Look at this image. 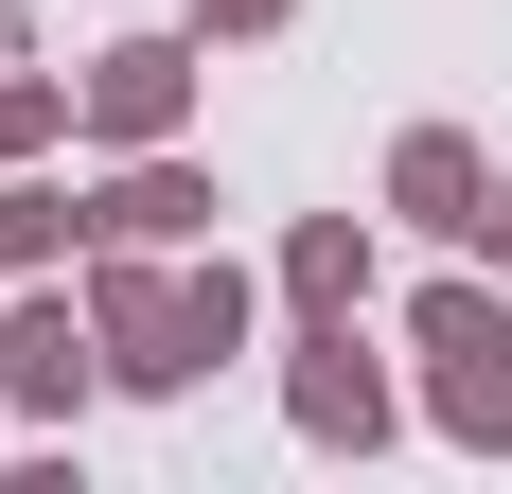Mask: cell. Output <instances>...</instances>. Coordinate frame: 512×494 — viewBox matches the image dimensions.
Listing matches in <instances>:
<instances>
[{
    "label": "cell",
    "mask_w": 512,
    "mask_h": 494,
    "mask_svg": "<svg viewBox=\"0 0 512 494\" xmlns=\"http://www.w3.org/2000/svg\"><path fill=\"white\" fill-rule=\"evenodd\" d=\"M89 318H106V389H195L248 353V265L195 247V265H159V247H106L89 265Z\"/></svg>",
    "instance_id": "1"
},
{
    "label": "cell",
    "mask_w": 512,
    "mask_h": 494,
    "mask_svg": "<svg viewBox=\"0 0 512 494\" xmlns=\"http://www.w3.org/2000/svg\"><path fill=\"white\" fill-rule=\"evenodd\" d=\"M407 353H424V406H442V442L512 459V300L424 283V300H407Z\"/></svg>",
    "instance_id": "2"
},
{
    "label": "cell",
    "mask_w": 512,
    "mask_h": 494,
    "mask_svg": "<svg viewBox=\"0 0 512 494\" xmlns=\"http://www.w3.org/2000/svg\"><path fill=\"white\" fill-rule=\"evenodd\" d=\"M89 389H106V318L53 300V283H18L0 300V406H18V424H71Z\"/></svg>",
    "instance_id": "3"
},
{
    "label": "cell",
    "mask_w": 512,
    "mask_h": 494,
    "mask_svg": "<svg viewBox=\"0 0 512 494\" xmlns=\"http://www.w3.org/2000/svg\"><path fill=\"white\" fill-rule=\"evenodd\" d=\"M71 89H89V142L142 159V142H177V124H195V36H106Z\"/></svg>",
    "instance_id": "4"
},
{
    "label": "cell",
    "mask_w": 512,
    "mask_h": 494,
    "mask_svg": "<svg viewBox=\"0 0 512 494\" xmlns=\"http://www.w3.org/2000/svg\"><path fill=\"white\" fill-rule=\"evenodd\" d=\"M283 424H301V442H336V459L389 442V371L354 353V318H301V353H283Z\"/></svg>",
    "instance_id": "5"
},
{
    "label": "cell",
    "mask_w": 512,
    "mask_h": 494,
    "mask_svg": "<svg viewBox=\"0 0 512 494\" xmlns=\"http://www.w3.org/2000/svg\"><path fill=\"white\" fill-rule=\"evenodd\" d=\"M89 247H212V177H195L177 142H142V159L89 195Z\"/></svg>",
    "instance_id": "6"
},
{
    "label": "cell",
    "mask_w": 512,
    "mask_h": 494,
    "mask_svg": "<svg viewBox=\"0 0 512 494\" xmlns=\"http://www.w3.org/2000/svg\"><path fill=\"white\" fill-rule=\"evenodd\" d=\"M389 212H407V230H460V247H477V212H495V159H477L460 124H407V142H389Z\"/></svg>",
    "instance_id": "7"
},
{
    "label": "cell",
    "mask_w": 512,
    "mask_h": 494,
    "mask_svg": "<svg viewBox=\"0 0 512 494\" xmlns=\"http://www.w3.org/2000/svg\"><path fill=\"white\" fill-rule=\"evenodd\" d=\"M283 300H301V318H354L371 300V230L354 212H301V230H283Z\"/></svg>",
    "instance_id": "8"
},
{
    "label": "cell",
    "mask_w": 512,
    "mask_h": 494,
    "mask_svg": "<svg viewBox=\"0 0 512 494\" xmlns=\"http://www.w3.org/2000/svg\"><path fill=\"white\" fill-rule=\"evenodd\" d=\"M71 230H89V195H36V177H18V195H0V283H36Z\"/></svg>",
    "instance_id": "9"
},
{
    "label": "cell",
    "mask_w": 512,
    "mask_h": 494,
    "mask_svg": "<svg viewBox=\"0 0 512 494\" xmlns=\"http://www.w3.org/2000/svg\"><path fill=\"white\" fill-rule=\"evenodd\" d=\"M71 106H89V89H53V71H0V159H36Z\"/></svg>",
    "instance_id": "10"
},
{
    "label": "cell",
    "mask_w": 512,
    "mask_h": 494,
    "mask_svg": "<svg viewBox=\"0 0 512 494\" xmlns=\"http://www.w3.org/2000/svg\"><path fill=\"white\" fill-rule=\"evenodd\" d=\"M301 0H195V36H283Z\"/></svg>",
    "instance_id": "11"
},
{
    "label": "cell",
    "mask_w": 512,
    "mask_h": 494,
    "mask_svg": "<svg viewBox=\"0 0 512 494\" xmlns=\"http://www.w3.org/2000/svg\"><path fill=\"white\" fill-rule=\"evenodd\" d=\"M477 247H495V265H512V177H495V212H477Z\"/></svg>",
    "instance_id": "12"
}]
</instances>
